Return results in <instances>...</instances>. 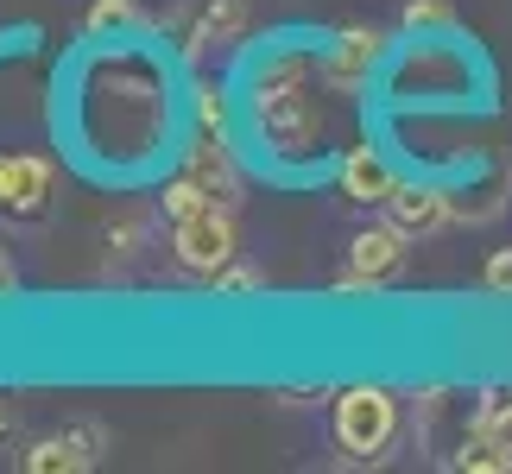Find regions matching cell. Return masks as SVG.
I'll return each instance as SVG.
<instances>
[{"instance_id": "6da1fadb", "label": "cell", "mask_w": 512, "mask_h": 474, "mask_svg": "<svg viewBox=\"0 0 512 474\" xmlns=\"http://www.w3.org/2000/svg\"><path fill=\"white\" fill-rule=\"evenodd\" d=\"M253 121H260L266 146L279 158L317 146L323 121H317V108H310V64L298 51H279L253 70Z\"/></svg>"}, {"instance_id": "7a4b0ae2", "label": "cell", "mask_w": 512, "mask_h": 474, "mask_svg": "<svg viewBox=\"0 0 512 474\" xmlns=\"http://www.w3.org/2000/svg\"><path fill=\"white\" fill-rule=\"evenodd\" d=\"M329 430H336V449L348 462H380L399 443V399L386 386H348V392H336Z\"/></svg>"}, {"instance_id": "3957f363", "label": "cell", "mask_w": 512, "mask_h": 474, "mask_svg": "<svg viewBox=\"0 0 512 474\" xmlns=\"http://www.w3.org/2000/svg\"><path fill=\"white\" fill-rule=\"evenodd\" d=\"M171 253L184 272H203V279H215L234 253H241V234H234V209L228 203H209L184 215V222H171Z\"/></svg>"}, {"instance_id": "277c9868", "label": "cell", "mask_w": 512, "mask_h": 474, "mask_svg": "<svg viewBox=\"0 0 512 474\" xmlns=\"http://www.w3.org/2000/svg\"><path fill=\"white\" fill-rule=\"evenodd\" d=\"M386 45H392V38H386L380 26H342V32L323 45V64H317L323 89H336V95H361V89H367V76L386 64Z\"/></svg>"}, {"instance_id": "5b68a950", "label": "cell", "mask_w": 512, "mask_h": 474, "mask_svg": "<svg viewBox=\"0 0 512 474\" xmlns=\"http://www.w3.org/2000/svg\"><path fill=\"white\" fill-rule=\"evenodd\" d=\"M405 272V234L399 228H361L348 241V272H342V291H380Z\"/></svg>"}, {"instance_id": "8992f818", "label": "cell", "mask_w": 512, "mask_h": 474, "mask_svg": "<svg viewBox=\"0 0 512 474\" xmlns=\"http://www.w3.org/2000/svg\"><path fill=\"white\" fill-rule=\"evenodd\" d=\"M51 209V158L38 152H0V215L32 222Z\"/></svg>"}, {"instance_id": "52a82bcc", "label": "cell", "mask_w": 512, "mask_h": 474, "mask_svg": "<svg viewBox=\"0 0 512 474\" xmlns=\"http://www.w3.org/2000/svg\"><path fill=\"white\" fill-rule=\"evenodd\" d=\"M102 424H70V430H51V437H38L26 456H19V468L26 474H83L102 462Z\"/></svg>"}, {"instance_id": "ba28073f", "label": "cell", "mask_w": 512, "mask_h": 474, "mask_svg": "<svg viewBox=\"0 0 512 474\" xmlns=\"http://www.w3.org/2000/svg\"><path fill=\"white\" fill-rule=\"evenodd\" d=\"M380 209L405 241H430V234H443L456 222V203H449V190H437V184H399Z\"/></svg>"}, {"instance_id": "9c48e42d", "label": "cell", "mask_w": 512, "mask_h": 474, "mask_svg": "<svg viewBox=\"0 0 512 474\" xmlns=\"http://www.w3.org/2000/svg\"><path fill=\"white\" fill-rule=\"evenodd\" d=\"M336 184H342L348 203H386V196L399 190V177L386 171V158L373 152V146H348L342 171H336Z\"/></svg>"}, {"instance_id": "30bf717a", "label": "cell", "mask_w": 512, "mask_h": 474, "mask_svg": "<svg viewBox=\"0 0 512 474\" xmlns=\"http://www.w3.org/2000/svg\"><path fill=\"white\" fill-rule=\"evenodd\" d=\"M184 171H190L196 184H203V190L215 196V203H228V209L241 203V171H234V158H228V146L215 140V133H209V140L190 152V165H184Z\"/></svg>"}, {"instance_id": "8fae6325", "label": "cell", "mask_w": 512, "mask_h": 474, "mask_svg": "<svg viewBox=\"0 0 512 474\" xmlns=\"http://www.w3.org/2000/svg\"><path fill=\"white\" fill-rule=\"evenodd\" d=\"M241 32H247V0H209L190 32V57H203L209 45H234Z\"/></svg>"}, {"instance_id": "7c38bea8", "label": "cell", "mask_w": 512, "mask_h": 474, "mask_svg": "<svg viewBox=\"0 0 512 474\" xmlns=\"http://www.w3.org/2000/svg\"><path fill=\"white\" fill-rule=\"evenodd\" d=\"M133 26H146V13L133 7V0H95V7L83 13V32H89V38H108V32H133Z\"/></svg>"}, {"instance_id": "4fadbf2b", "label": "cell", "mask_w": 512, "mask_h": 474, "mask_svg": "<svg viewBox=\"0 0 512 474\" xmlns=\"http://www.w3.org/2000/svg\"><path fill=\"white\" fill-rule=\"evenodd\" d=\"M209 203H215V196H209L203 184H196L190 171H177L171 184H165V215H171V222H184V215H196V209H209Z\"/></svg>"}, {"instance_id": "5bb4252c", "label": "cell", "mask_w": 512, "mask_h": 474, "mask_svg": "<svg viewBox=\"0 0 512 474\" xmlns=\"http://www.w3.org/2000/svg\"><path fill=\"white\" fill-rule=\"evenodd\" d=\"M475 437H487L494 449H506V456H512V399H506V392H494V399L481 405V424H475Z\"/></svg>"}, {"instance_id": "9a60e30c", "label": "cell", "mask_w": 512, "mask_h": 474, "mask_svg": "<svg viewBox=\"0 0 512 474\" xmlns=\"http://www.w3.org/2000/svg\"><path fill=\"white\" fill-rule=\"evenodd\" d=\"M405 32H456L449 0H405Z\"/></svg>"}, {"instance_id": "2e32d148", "label": "cell", "mask_w": 512, "mask_h": 474, "mask_svg": "<svg viewBox=\"0 0 512 474\" xmlns=\"http://www.w3.org/2000/svg\"><path fill=\"white\" fill-rule=\"evenodd\" d=\"M456 468H462V474H506L512 456H506V449H494L487 437H475V443H468L462 456H456Z\"/></svg>"}, {"instance_id": "e0dca14e", "label": "cell", "mask_w": 512, "mask_h": 474, "mask_svg": "<svg viewBox=\"0 0 512 474\" xmlns=\"http://www.w3.org/2000/svg\"><path fill=\"white\" fill-rule=\"evenodd\" d=\"M196 121H203V133L222 140V133H228V95L222 89H196Z\"/></svg>"}, {"instance_id": "ac0fdd59", "label": "cell", "mask_w": 512, "mask_h": 474, "mask_svg": "<svg viewBox=\"0 0 512 474\" xmlns=\"http://www.w3.org/2000/svg\"><path fill=\"white\" fill-rule=\"evenodd\" d=\"M266 285V272H253V266H222V272H215V291H222V298H241V291H260Z\"/></svg>"}, {"instance_id": "d6986e66", "label": "cell", "mask_w": 512, "mask_h": 474, "mask_svg": "<svg viewBox=\"0 0 512 474\" xmlns=\"http://www.w3.org/2000/svg\"><path fill=\"white\" fill-rule=\"evenodd\" d=\"M481 279H487V291H500V298H512V247H500V253H487Z\"/></svg>"}, {"instance_id": "ffe728a7", "label": "cell", "mask_w": 512, "mask_h": 474, "mask_svg": "<svg viewBox=\"0 0 512 474\" xmlns=\"http://www.w3.org/2000/svg\"><path fill=\"white\" fill-rule=\"evenodd\" d=\"M13 437H19V411L0 399V449H13Z\"/></svg>"}]
</instances>
